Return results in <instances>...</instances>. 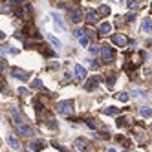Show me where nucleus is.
Masks as SVG:
<instances>
[{
    "label": "nucleus",
    "mask_w": 152,
    "mask_h": 152,
    "mask_svg": "<svg viewBox=\"0 0 152 152\" xmlns=\"http://www.w3.org/2000/svg\"><path fill=\"white\" fill-rule=\"evenodd\" d=\"M99 31L103 33V35H108V33L112 31V24H110V22H103V24L99 26Z\"/></svg>",
    "instance_id": "16"
},
{
    "label": "nucleus",
    "mask_w": 152,
    "mask_h": 152,
    "mask_svg": "<svg viewBox=\"0 0 152 152\" xmlns=\"http://www.w3.org/2000/svg\"><path fill=\"white\" fill-rule=\"evenodd\" d=\"M18 94H20V95H30V90L24 88V86H20V88H18Z\"/></svg>",
    "instance_id": "32"
},
{
    "label": "nucleus",
    "mask_w": 152,
    "mask_h": 152,
    "mask_svg": "<svg viewBox=\"0 0 152 152\" xmlns=\"http://www.w3.org/2000/svg\"><path fill=\"white\" fill-rule=\"evenodd\" d=\"M73 147H75V150H81V152H84V150L88 148V141L84 139V137H77V139L73 141Z\"/></svg>",
    "instance_id": "6"
},
{
    "label": "nucleus",
    "mask_w": 152,
    "mask_h": 152,
    "mask_svg": "<svg viewBox=\"0 0 152 152\" xmlns=\"http://www.w3.org/2000/svg\"><path fill=\"white\" fill-rule=\"evenodd\" d=\"M70 18H72L73 24H79L81 20H82V11L81 9H72L70 11Z\"/></svg>",
    "instance_id": "7"
},
{
    "label": "nucleus",
    "mask_w": 152,
    "mask_h": 152,
    "mask_svg": "<svg viewBox=\"0 0 152 152\" xmlns=\"http://www.w3.org/2000/svg\"><path fill=\"white\" fill-rule=\"evenodd\" d=\"M108 152H117V150L115 148H108Z\"/></svg>",
    "instance_id": "42"
},
{
    "label": "nucleus",
    "mask_w": 152,
    "mask_h": 152,
    "mask_svg": "<svg viewBox=\"0 0 152 152\" xmlns=\"http://www.w3.org/2000/svg\"><path fill=\"white\" fill-rule=\"evenodd\" d=\"M11 115H13V119H15V123H17V127H18V125H22V123H20V115H18V110H17L15 106H13V108H11Z\"/></svg>",
    "instance_id": "19"
},
{
    "label": "nucleus",
    "mask_w": 152,
    "mask_h": 152,
    "mask_svg": "<svg viewBox=\"0 0 152 152\" xmlns=\"http://www.w3.org/2000/svg\"><path fill=\"white\" fill-rule=\"evenodd\" d=\"M40 51H42V55H46V57H57L59 53H55L53 50H50V48H46V46H37Z\"/></svg>",
    "instance_id": "14"
},
{
    "label": "nucleus",
    "mask_w": 152,
    "mask_h": 152,
    "mask_svg": "<svg viewBox=\"0 0 152 152\" xmlns=\"http://www.w3.org/2000/svg\"><path fill=\"white\" fill-rule=\"evenodd\" d=\"M97 84H99V77H97V75H94V77H90L88 81H86V84H84V88L88 90V92H90V90H94V88H97Z\"/></svg>",
    "instance_id": "9"
},
{
    "label": "nucleus",
    "mask_w": 152,
    "mask_h": 152,
    "mask_svg": "<svg viewBox=\"0 0 152 152\" xmlns=\"http://www.w3.org/2000/svg\"><path fill=\"white\" fill-rule=\"evenodd\" d=\"M44 148V141L42 139H35V141H30V150L31 152H39Z\"/></svg>",
    "instance_id": "8"
},
{
    "label": "nucleus",
    "mask_w": 152,
    "mask_h": 152,
    "mask_svg": "<svg viewBox=\"0 0 152 152\" xmlns=\"http://www.w3.org/2000/svg\"><path fill=\"white\" fill-rule=\"evenodd\" d=\"M31 88H37V90H44V86H42V81L40 79H35L31 82Z\"/></svg>",
    "instance_id": "26"
},
{
    "label": "nucleus",
    "mask_w": 152,
    "mask_h": 152,
    "mask_svg": "<svg viewBox=\"0 0 152 152\" xmlns=\"http://www.w3.org/2000/svg\"><path fill=\"white\" fill-rule=\"evenodd\" d=\"M88 64L92 66L94 70H97V68H99V63H97V61H92V59H90V61H88Z\"/></svg>",
    "instance_id": "34"
},
{
    "label": "nucleus",
    "mask_w": 152,
    "mask_h": 152,
    "mask_svg": "<svg viewBox=\"0 0 152 152\" xmlns=\"http://www.w3.org/2000/svg\"><path fill=\"white\" fill-rule=\"evenodd\" d=\"M110 40H112V44H115V46L125 48V46H127V40H128V37L121 35V33H114V35L110 37Z\"/></svg>",
    "instance_id": "3"
},
{
    "label": "nucleus",
    "mask_w": 152,
    "mask_h": 152,
    "mask_svg": "<svg viewBox=\"0 0 152 152\" xmlns=\"http://www.w3.org/2000/svg\"><path fill=\"white\" fill-rule=\"evenodd\" d=\"M51 18L55 20V24H57V27H59L61 31H66V26L63 24V20H61V17L57 15V13H51Z\"/></svg>",
    "instance_id": "13"
},
{
    "label": "nucleus",
    "mask_w": 152,
    "mask_h": 152,
    "mask_svg": "<svg viewBox=\"0 0 152 152\" xmlns=\"http://www.w3.org/2000/svg\"><path fill=\"white\" fill-rule=\"evenodd\" d=\"M117 141H119V143H121V145H123V147H125V148H130V143H128V139H127V137L119 136V137H117Z\"/></svg>",
    "instance_id": "27"
},
{
    "label": "nucleus",
    "mask_w": 152,
    "mask_h": 152,
    "mask_svg": "<svg viewBox=\"0 0 152 152\" xmlns=\"http://www.w3.org/2000/svg\"><path fill=\"white\" fill-rule=\"evenodd\" d=\"M75 37L82 39V37H84V30H82V27H77V30H75Z\"/></svg>",
    "instance_id": "30"
},
{
    "label": "nucleus",
    "mask_w": 152,
    "mask_h": 152,
    "mask_svg": "<svg viewBox=\"0 0 152 152\" xmlns=\"http://www.w3.org/2000/svg\"><path fill=\"white\" fill-rule=\"evenodd\" d=\"M139 114H141L143 117H150V115H152V108H148V106H143V108L139 110Z\"/></svg>",
    "instance_id": "22"
},
{
    "label": "nucleus",
    "mask_w": 152,
    "mask_h": 152,
    "mask_svg": "<svg viewBox=\"0 0 152 152\" xmlns=\"http://www.w3.org/2000/svg\"><path fill=\"white\" fill-rule=\"evenodd\" d=\"M8 143H9V147H11L13 150H18V148H20V143H18V139H17L13 134L8 136Z\"/></svg>",
    "instance_id": "12"
},
{
    "label": "nucleus",
    "mask_w": 152,
    "mask_h": 152,
    "mask_svg": "<svg viewBox=\"0 0 152 152\" xmlns=\"http://www.w3.org/2000/svg\"><path fill=\"white\" fill-rule=\"evenodd\" d=\"M88 51L92 53V55H97V53H99V46H97V44H92V46H88Z\"/></svg>",
    "instance_id": "28"
},
{
    "label": "nucleus",
    "mask_w": 152,
    "mask_h": 152,
    "mask_svg": "<svg viewBox=\"0 0 152 152\" xmlns=\"http://www.w3.org/2000/svg\"><path fill=\"white\" fill-rule=\"evenodd\" d=\"M17 130L20 132V136H31V134H33V128L27 127V125H18Z\"/></svg>",
    "instance_id": "11"
},
{
    "label": "nucleus",
    "mask_w": 152,
    "mask_h": 152,
    "mask_svg": "<svg viewBox=\"0 0 152 152\" xmlns=\"http://www.w3.org/2000/svg\"><path fill=\"white\" fill-rule=\"evenodd\" d=\"M105 114L106 115H117V114H119V110H117L115 106H108V108H105Z\"/></svg>",
    "instance_id": "21"
},
{
    "label": "nucleus",
    "mask_w": 152,
    "mask_h": 152,
    "mask_svg": "<svg viewBox=\"0 0 152 152\" xmlns=\"http://www.w3.org/2000/svg\"><path fill=\"white\" fill-rule=\"evenodd\" d=\"M4 68H6V64H4V63H0V73L4 72Z\"/></svg>",
    "instance_id": "41"
},
{
    "label": "nucleus",
    "mask_w": 152,
    "mask_h": 152,
    "mask_svg": "<svg viewBox=\"0 0 152 152\" xmlns=\"http://www.w3.org/2000/svg\"><path fill=\"white\" fill-rule=\"evenodd\" d=\"M4 39H6V33H4V31H0V40H4Z\"/></svg>",
    "instance_id": "40"
},
{
    "label": "nucleus",
    "mask_w": 152,
    "mask_h": 152,
    "mask_svg": "<svg viewBox=\"0 0 152 152\" xmlns=\"http://www.w3.org/2000/svg\"><path fill=\"white\" fill-rule=\"evenodd\" d=\"M46 39L50 40V42H51V44H53L55 48H57V50H59L61 46H63V42H61V40H59L57 37H55V35H51V33H48V35H46Z\"/></svg>",
    "instance_id": "15"
},
{
    "label": "nucleus",
    "mask_w": 152,
    "mask_h": 152,
    "mask_svg": "<svg viewBox=\"0 0 152 152\" xmlns=\"http://www.w3.org/2000/svg\"><path fill=\"white\" fill-rule=\"evenodd\" d=\"M101 57H103V61H105V63L108 64H112L114 63V61H115V51H114V48H110V46H103L101 48Z\"/></svg>",
    "instance_id": "2"
},
{
    "label": "nucleus",
    "mask_w": 152,
    "mask_h": 152,
    "mask_svg": "<svg viewBox=\"0 0 152 152\" xmlns=\"http://www.w3.org/2000/svg\"><path fill=\"white\" fill-rule=\"evenodd\" d=\"M57 112L63 115H72L73 114V101H59L57 103Z\"/></svg>",
    "instance_id": "1"
},
{
    "label": "nucleus",
    "mask_w": 152,
    "mask_h": 152,
    "mask_svg": "<svg viewBox=\"0 0 152 152\" xmlns=\"http://www.w3.org/2000/svg\"><path fill=\"white\" fill-rule=\"evenodd\" d=\"M86 125H88V128L95 130V123H94V119H90V117H86Z\"/></svg>",
    "instance_id": "31"
},
{
    "label": "nucleus",
    "mask_w": 152,
    "mask_h": 152,
    "mask_svg": "<svg viewBox=\"0 0 152 152\" xmlns=\"http://www.w3.org/2000/svg\"><path fill=\"white\" fill-rule=\"evenodd\" d=\"M30 152H31V150H30Z\"/></svg>",
    "instance_id": "43"
},
{
    "label": "nucleus",
    "mask_w": 152,
    "mask_h": 152,
    "mask_svg": "<svg viewBox=\"0 0 152 152\" xmlns=\"http://www.w3.org/2000/svg\"><path fill=\"white\" fill-rule=\"evenodd\" d=\"M95 22H97V13H95L94 9H90V11L86 13V24H90V26H94Z\"/></svg>",
    "instance_id": "10"
},
{
    "label": "nucleus",
    "mask_w": 152,
    "mask_h": 152,
    "mask_svg": "<svg viewBox=\"0 0 152 152\" xmlns=\"http://www.w3.org/2000/svg\"><path fill=\"white\" fill-rule=\"evenodd\" d=\"M11 75H13L15 79L22 81V82L30 79V73H27V72H24V70H20V68H13V70H11Z\"/></svg>",
    "instance_id": "4"
},
{
    "label": "nucleus",
    "mask_w": 152,
    "mask_h": 152,
    "mask_svg": "<svg viewBox=\"0 0 152 152\" xmlns=\"http://www.w3.org/2000/svg\"><path fill=\"white\" fill-rule=\"evenodd\" d=\"M125 20H127V22H134V20H136V15H134V13H128V15L125 17Z\"/></svg>",
    "instance_id": "33"
},
{
    "label": "nucleus",
    "mask_w": 152,
    "mask_h": 152,
    "mask_svg": "<svg viewBox=\"0 0 152 152\" xmlns=\"http://www.w3.org/2000/svg\"><path fill=\"white\" fill-rule=\"evenodd\" d=\"M117 99H119L121 103H127V101L130 99V95H128L127 92H119V94H117Z\"/></svg>",
    "instance_id": "24"
},
{
    "label": "nucleus",
    "mask_w": 152,
    "mask_h": 152,
    "mask_svg": "<svg viewBox=\"0 0 152 152\" xmlns=\"http://www.w3.org/2000/svg\"><path fill=\"white\" fill-rule=\"evenodd\" d=\"M48 125H50V128H57V121H55V119H48Z\"/></svg>",
    "instance_id": "35"
},
{
    "label": "nucleus",
    "mask_w": 152,
    "mask_h": 152,
    "mask_svg": "<svg viewBox=\"0 0 152 152\" xmlns=\"http://www.w3.org/2000/svg\"><path fill=\"white\" fill-rule=\"evenodd\" d=\"M26 2H27V0H9V4H17V6H22Z\"/></svg>",
    "instance_id": "36"
},
{
    "label": "nucleus",
    "mask_w": 152,
    "mask_h": 152,
    "mask_svg": "<svg viewBox=\"0 0 152 152\" xmlns=\"http://www.w3.org/2000/svg\"><path fill=\"white\" fill-rule=\"evenodd\" d=\"M84 39H92V40H95V39H97V33L92 31V30H86V31H84Z\"/></svg>",
    "instance_id": "25"
},
{
    "label": "nucleus",
    "mask_w": 152,
    "mask_h": 152,
    "mask_svg": "<svg viewBox=\"0 0 152 152\" xmlns=\"http://www.w3.org/2000/svg\"><path fill=\"white\" fill-rule=\"evenodd\" d=\"M79 42H81L82 46H88V39H84V37H82V39H79Z\"/></svg>",
    "instance_id": "39"
},
{
    "label": "nucleus",
    "mask_w": 152,
    "mask_h": 152,
    "mask_svg": "<svg viewBox=\"0 0 152 152\" xmlns=\"http://www.w3.org/2000/svg\"><path fill=\"white\" fill-rule=\"evenodd\" d=\"M6 55H8V50H6V48H0V57H6Z\"/></svg>",
    "instance_id": "38"
},
{
    "label": "nucleus",
    "mask_w": 152,
    "mask_h": 152,
    "mask_svg": "<svg viewBox=\"0 0 152 152\" xmlns=\"http://www.w3.org/2000/svg\"><path fill=\"white\" fill-rule=\"evenodd\" d=\"M108 13H110V6H101V8L97 9V15H101V17H105V15H108Z\"/></svg>",
    "instance_id": "20"
},
{
    "label": "nucleus",
    "mask_w": 152,
    "mask_h": 152,
    "mask_svg": "<svg viewBox=\"0 0 152 152\" xmlns=\"http://www.w3.org/2000/svg\"><path fill=\"white\" fill-rule=\"evenodd\" d=\"M50 68H51V70H59V63H57V61H53V63H50Z\"/></svg>",
    "instance_id": "37"
},
{
    "label": "nucleus",
    "mask_w": 152,
    "mask_h": 152,
    "mask_svg": "<svg viewBox=\"0 0 152 152\" xmlns=\"http://www.w3.org/2000/svg\"><path fill=\"white\" fill-rule=\"evenodd\" d=\"M73 75H75V77H77L79 81L86 79V68L81 66V64H75V66H73Z\"/></svg>",
    "instance_id": "5"
},
{
    "label": "nucleus",
    "mask_w": 152,
    "mask_h": 152,
    "mask_svg": "<svg viewBox=\"0 0 152 152\" xmlns=\"http://www.w3.org/2000/svg\"><path fill=\"white\" fill-rule=\"evenodd\" d=\"M106 81H108V86H114V84H115V73L110 72V73L106 75Z\"/></svg>",
    "instance_id": "23"
},
{
    "label": "nucleus",
    "mask_w": 152,
    "mask_h": 152,
    "mask_svg": "<svg viewBox=\"0 0 152 152\" xmlns=\"http://www.w3.org/2000/svg\"><path fill=\"white\" fill-rule=\"evenodd\" d=\"M141 27H143L145 33H150V31H152V26H150V18H148V17L143 20V26H141Z\"/></svg>",
    "instance_id": "18"
},
{
    "label": "nucleus",
    "mask_w": 152,
    "mask_h": 152,
    "mask_svg": "<svg viewBox=\"0 0 152 152\" xmlns=\"http://www.w3.org/2000/svg\"><path fill=\"white\" fill-rule=\"evenodd\" d=\"M132 95H136V97H141V99H148V92H145V90H134Z\"/></svg>",
    "instance_id": "17"
},
{
    "label": "nucleus",
    "mask_w": 152,
    "mask_h": 152,
    "mask_svg": "<svg viewBox=\"0 0 152 152\" xmlns=\"http://www.w3.org/2000/svg\"><path fill=\"white\" fill-rule=\"evenodd\" d=\"M127 4H128V8H130V9H134V11H137V9H139V6H137V2H132V0H127Z\"/></svg>",
    "instance_id": "29"
}]
</instances>
